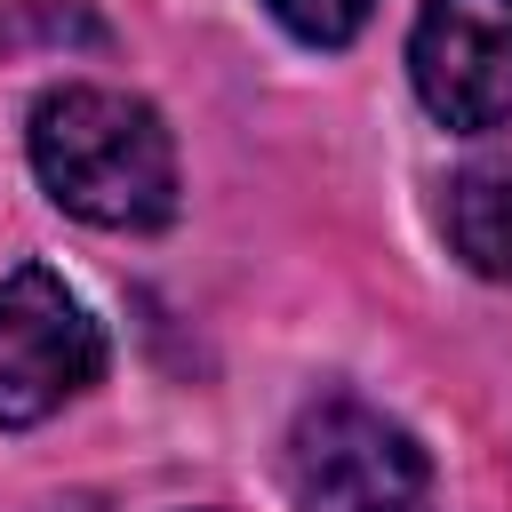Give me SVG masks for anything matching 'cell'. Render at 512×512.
<instances>
[{
    "instance_id": "1",
    "label": "cell",
    "mask_w": 512,
    "mask_h": 512,
    "mask_svg": "<svg viewBox=\"0 0 512 512\" xmlns=\"http://www.w3.org/2000/svg\"><path fill=\"white\" fill-rule=\"evenodd\" d=\"M32 168L48 200L104 232H152L176 216V144L144 96L64 80L32 104Z\"/></svg>"
},
{
    "instance_id": "2",
    "label": "cell",
    "mask_w": 512,
    "mask_h": 512,
    "mask_svg": "<svg viewBox=\"0 0 512 512\" xmlns=\"http://www.w3.org/2000/svg\"><path fill=\"white\" fill-rule=\"evenodd\" d=\"M280 480L296 512H416L424 504V448L368 400L320 392L280 448Z\"/></svg>"
},
{
    "instance_id": "3",
    "label": "cell",
    "mask_w": 512,
    "mask_h": 512,
    "mask_svg": "<svg viewBox=\"0 0 512 512\" xmlns=\"http://www.w3.org/2000/svg\"><path fill=\"white\" fill-rule=\"evenodd\" d=\"M96 376H104V328L88 320V304L48 264H16L0 280V424L8 432L40 424Z\"/></svg>"
},
{
    "instance_id": "4",
    "label": "cell",
    "mask_w": 512,
    "mask_h": 512,
    "mask_svg": "<svg viewBox=\"0 0 512 512\" xmlns=\"http://www.w3.org/2000/svg\"><path fill=\"white\" fill-rule=\"evenodd\" d=\"M408 80L440 128L512 120V0H424L408 32Z\"/></svg>"
},
{
    "instance_id": "5",
    "label": "cell",
    "mask_w": 512,
    "mask_h": 512,
    "mask_svg": "<svg viewBox=\"0 0 512 512\" xmlns=\"http://www.w3.org/2000/svg\"><path fill=\"white\" fill-rule=\"evenodd\" d=\"M440 224H448V248L480 280H512V152H488V160L456 168Z\"/></svg>"
},
{
    "instance_id": "6",
    "label": "cell",
    "mask_w": 512,
    "mask_h": 512,
    "mask_svg": "<svg viewBox=\"0 0 512 512\" xmlns=\"http://www.w3.org/2000/svg\"><path fill=\"white\" fill-rule=\"evenodd\" d=\"M264 8H272L304 48H344V40L368 24V8H376V0H264Z\"/></svg>"
}]
</instances>
